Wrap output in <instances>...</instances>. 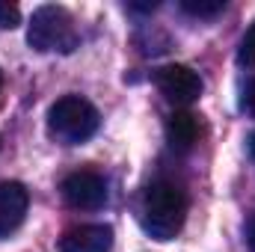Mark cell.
Here are the masks:
<instances>
[{"mask_svg":"<svg viewBox=\"0 0 255 252\" xmlns=\"http://www.w3.org/2000/svg\"><path fill=\"white\" fill-rule=\"evenodd\" d=\"M187 220V196L169 181H154L142 193L139 205V223L148 238L154 241H172Z\"/></svg>","mask_w":255,"mask_h":252,"instance_id":"6da1fadb","label":"cell"},{"mask_svg":"<svg viewBox=\"0 0 255 252\" xmlns=\"http://www.w3.org/2000/svg\"><path fill=\"white\" fill-rule=\"evenodd\" d=\"M27 42L33 51L48 54V51H60L71 54L80 42L77 30H74V18L65 6L57 3H45L33 12L30 18V30H27Z\"/></svg>","mask_w":255,"mask_h":252,"instance_id":"7a4b0ae2","label":"cell"},{"mask_svg":"<svg viewBox=\"0 0 255 252\" xmlns=\"http://www.w3.org/2000/svg\"><path fill=\"white\" fill-rule=\"evenodd\" d=\"M98 110L80 98V95H63L48 110V130L63 145H80L98 130Z\"/></svg>","mask_w":255,"mask_h":252,"instance_id":"3957f363","label":"cell"},{"mask_svg":"<svg viewBox=\"0 0 255 252\" xmlns=\"http://www.w3.org/2000/svg\"><path fill=\"white\" fill-rule=\"evenodd\" d=\"M63 199L74 211H98L107 205V181L95 169H77L63 178Z\"/></svg>","mask_w":255,"mask_h":252,"instance_id":"277c9868","label":"cell"},{"mask_svg":"<svg viewBox=\"0 0 255 252\" xmlns=\"http://www.w3.org/2000/svg\"><path fill=\"white\" fill-rule=\"evenodd\" d=\"M154 83H157V89L163 92L166 101L181 104V107L193 104L202 95V77L193 71L190 65H181V63L160 65L154 71Z\"/></svg>","mask_w":255,"mask_h":252,"instance_id":"5b68a950","label":"cell"},{"mask_svg":"<svg viewBox=\"0 0 255 252\" xmlns=\"http://www.w3.org/2000/svg\"><path fill=\"white\" fill-rule=\"evenodd\" d=\"M30 193L21 181H0V238H9L27 217Z\"/></svg>","mask_w":255,"mask_h":252,"instance_id":"8992f818","label":"cell"},{"mask_svg":"<svg viewBox=\"0 0 255 252\" xmlns=\"http://www.w3.org/2000/svg\"><path fill=\"white\" fill-rule=\"evenodd\" d=\"M113 229L110 226H74L60 238V252H110Z\"/></svg>","mask_w":255,"mask_h":252,"instance_id":"52a82bcc","label":"cell"},{"mask_svg":"<svg viewBox=\"0 0 255 252\" xmlns=\"http://www.w3.org/2000/svg\"><path fill=\"white\" fill-rule=\"evenodd\" d=\"M196 139H199V119L190 110H175L166 119V142L178 151H190Z\"/></svg>","mask_w":255,"mask_h":252,"instance_id":"ba28073f","label":"cell"},{"mask_svg":"<svg viewBox=\"0 0 255 252\" xmlns=\"http://www.w3.org/2000/svg\"><path fill=\"white\" fill-rule=\"evenodd\" d=\"M181 9L193 18H214L226 9V0H181Z\"/></svg>","mask_w":255,"mask_h":252,"instance_id":"9c48e42d","label":"cell"},{"mask_svg":"<svg viewBox=\"0 0 255 252\" xmlns=\"http://www.w3.org/2000/svg\"><path fill=\"white\" fill-rule=\"evenodd\" d=\"M238 63L247 65V68H255V24L244 33V39L238 45Z\"/></svg>","mask_w":255,"mask_h":252,"instance_id":"30bf717a","label":"cell"},{"mask_svg":"<svg viewBox=\"0 0 255 252\" xmlns=\"http://www.w3.org/2000/svg\"><path fill=\"white\" fill-rule=\"evenodd\" d=\"M21 24V9L15 3L0 0V30H15Z\"/></svg>","mask_w":255,"mask_h":252,"instance_id":"8fae6325","label":"cell"},{"mask_svg":"<svg viewBox=\"0 0 255 252\" xmlns=\"http://www.w3.org/2000/svg\"><path fill=\"white\" fill-rule=\"evenodd\" d=\"M241 107L250 113V116H255V77L247 83V89H244V98H241Z\"/></svg>","mask_w":255,"mask_h":252,"instance_id":"7c38bea8","label":"cell"},{"mask_svg":"<svg viewBox=\"0 0 255 252\" xmlns=\"http://www.w3.org/2000/svg\"><path fill=\"white\" fill-rule=\"evenodd\" d=\"M247 244H250V250L255 252V214L250 217V223H247Z\"/></svg>","mask_w":255,"mask_h":252,"instance_id":"4fadbf2b","label":"cell"},{"mask_svg":"<svg viewBox=\"0 0 255 252\" xmlns=\"http://www.w3.org/2000/svg\"><path fill=\"white\" fill-rule=\"evenodd\" d=\"M0 86H3V77H0Z\"/></svg>","mask_w":255,"mask_h":252,"instance_id":"5bb4252c","label":"cell"}]
</instances>
